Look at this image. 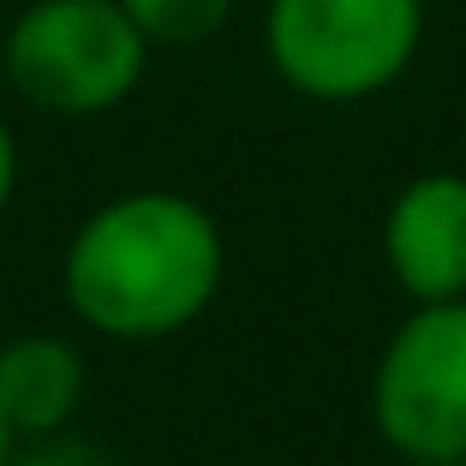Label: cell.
I'll use <instances>...</instances> for the list:
<instances>
[{
  "mask_svg": "<svg viewBox=\"0 0 466 466\" xmlns=\"http://www.w3.org/2000/svg\"><path fill=\"white\" fill-rule=\"evenodd\" d=\"M383 263L412 305L466 299V174H412L383 216Z\"/></svg>",
  "mask_w": 466,
  "mask_h": 466,
  "instance_id": "obj_5",
  "label": "cell"
},
{
  "mask_svg": "<svg viewBox=\"0 0 466 466\" xmlns=\"http://www.w3.org/2000/svg\"><path fill=\"white\" fill-rule=\"evenodd\" d=\"M425 48V0H269L263 60L305 102H370Z\"/></svg>",
  "mask_w": 466,
  "mask_h": 466,
  "instance_id": "obj_3",
  "label": "cell"
},
{
  "mask_svg": "<svg viewBox=\"0 0 466 466\" xmlns=\"http://www.w3.org/2000/svg\"><path fill=\"white\" fill-rule=\"evenodd\" d=\"M370 425L400 461H466V299L395 323L370 370Z\"/></svg>",
  "mask_w": 466,
  "mask_h": 466,
  "instance_id": "obj_4",
  "label": "cell"
},
{
  "mask_svg": "<svg viewBox=\"0 0 466 466\" xmlns=\"http://www.w3.org/2000/svg\"><path fill=\"white\" fill-rule=\"evenodd\" d=\"M90 370L66 335H13L0 341V412L18 442H42L78 419Z\"/></svg>",
  "mask_w": 466,
  "mask_h": 466,
  "instance_id": "obj_6",
  "label": "cell"
},
{
  "mask_svg": "<svg viewBox=\"0 0 466 466\" xmlns=\"http://www.w3.org/2000/svg\"><path fill=\"white\" fill-rule=\"evenodd\" d=\"M120 13L144 30L150 48H198V42L221 36L233 0H120Z\"/></svg>",
  "mask_w": 466,
  "mask_h": 466,
  "instance_id": "obj_7",
  "label": "cell"
},
{
  "mask_svg": "<svg viewBox=\"0 0 466 466\" xmlns=\"http://www.w3.org/2000/svg\"><path fill=\"white\" fill-rule=\"evenodd\" d=\"M400 466H466V461H400Z\"/></svg>",
  "mask_w": 466,
  "mask_h": 466,
  "instance_id": "obj_11",
  "label": "cell"
},
{
  "mask_svg": "<svg viewBox=\"0 0 466 466\" xmlns=\"http://www.w3.org/2000/svg\"><path fill=\"white\" fill-rule=\"evenodd\" d=\"M13 192H18V137H13V126L0 120V216H6Z\"/></svg>",
  "mask_w": 466,
  "mask_h": 466,
  "instance_id": "obj_9",
  "label": "cell"
},
{
  "mask_svg": "<svg viewBox=\"0 0 466 466\" xmlns=\"http://www.w3.org/2000/svg\"><path fill=\"white\" fill-rule=\"evenodd\" d=\"M13 454H18V437H13V425H6V412H0V466L13 461Z\"/></svg>",
  "mask_w": 466,
  "mask_h": 466,
  "instance_id": "obj_10",
  "label": "cell"
},
{
  "mask_svg": "<svg viewBox=\"0 0 466 466\" xmlns=\"http://www.w3.org/2000/svg\"><path fill=\"white\" fill-rule=\"evenodd\" d=\"M228 275L221 221L198 198L144 186L96 204L72 228L60 293L84 329L108 341H162L192 329Z\"/></svg>",
  "mask_w": 466,
  "mask_h": 466,
  "instance_id": "obj_1",
  "label": "cell"
},
{
  "mask_svg": "<svg viewBox=\"0 0 466 466\" xmlns=\"http://www.w3.org/2000/svg\"><path fill=\"white\" fill-rule=\"evenodd\" d=\"M0 72L13 96L55 120L114 114L150 72V42L120 0H30L6 25Z\"/></svg>",
  "mask_w": 466,
  "mask_h": 466,
  "instance_id": "obj_2",
  "label": "cell"
},
{
  "mask_svg": "<svg viewBox=\"0 0 466 466\" xmlns=\"http://www.w3.org/2000/svg\"><path fill=\"white\" fill-rule=\"evenodd\" d=\"M6 466H108V454L90 442H66V431H60V437H42L30 454H13Z\"/></svg>",
  "mask_w": 466,
  "mask_h": 466,
  "instance_id": "obj_8",
  "label": "cell"
}]
</instances>
